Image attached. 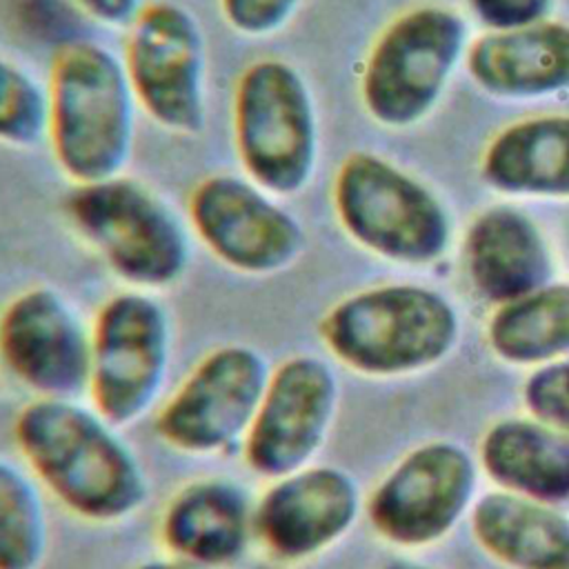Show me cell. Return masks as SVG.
<instances>
[{
  "label": "cell",
  "instance_id": "6",
  "mask_svg": "<svg viewBox=\"0 0 569 569\" xmlns=\"http://www.w3.org/2000/svg\"><path fill=\"white\" fill-rule=\"evenodd\" d=\"M173 362V322L151 291L122 289L91 320L87 398L116 427L151 416L167 396Z\"/></svg>",
  "mask_w": 569,
  "mask_h": 569
},
{
  "label": "cell",
  "instance_id": "27",
  "mask_svg": "<svg viewBox=\"0 0 569 569\" xmlns=\"http://www.w3.org/2000/svg\"><path fill=\"white\" fill-rule=\"evenodd\" d=\"M473 16L491 31L542 22L553 0H467Z\"/></svg>",
  "mask_w": 569,
  "mask_h": 569
},
{
  "label": "cell",
  "instance_id": "22",
  "mask_svg": "<svg viewBox=\"0 0 569 569\" xmlns=\"http://www.w3.org/2000/svg\"><path fill=\"white\" fill-rule=\"evenodd\" d=\"M489 345L509 362H538L569 349V284L540 289L498 307L487 327Z\"/></svg>",
  "mask_w": 569,
  "mask_h": 569
},
{
  "label": "cell",
  "instance_id": "4",
  "mask_svg": "<svg viewBox=\"0 0 569 569\" xmlns=\"http://www.w3.org/2000/svg\"><path fill=\"white\" fill-rule=\"evenodd\" d=\"M318 331L325 349L347 369L391 376L442 358L458 336V316L431 289L378 284L338 300Z\"/></svg>",
  "mask_w": 569,
  "mask_h": 569
},
{
  "label": "cell",
  "instance_id": "23",
  "mask_svg": "<svg viewBox=\"0 0 569 569\" xmlns=\"http://www.w3.org/2000/svg\"><path fill=\"white\" fill-rule=\"evenodd\" d=\"M47 493L36 476L0 456V569H40L49 553Z\"/></svg>",
  "mask_w": 569,
  "mask_h": 569
},
{
  "label": "cell",
  "instance_id": "12",
  "mask_svg": "<svg viewBox=\"0 0 569 569\" xmlns=\"http://www.w3.org/2000/svg\"><path fill=\"white\" fill-rule=\"evenodd\" d=\"M340 402L333 367L316 353H291L271 373L240 447L244 467L271 480L316 462Z\"/></svg>",
  "mask_w": 569,
  "mask_h": 569
},
{
  "label": "cell",
  "instance_id": "7",
  "mask_svg": "<svg viewBox=\"0 0 569 569\" xmlns=\"http://www.w3.org/2000/svg\"><path fill=\"white\" fill-rule=\"evenodd\" d=\"M331 204L342 231L358 247L393 262H433L451 238L447 209L433 191L369 151L342 160Z\"/></svg>",
  "mask_w": 569,
  "mask_h": 569
},
{
  "label": "cell",
  "instance_id": "16",
  "mask_svg": "<svg viewBox=\"0 0 569 569\" xmlns=\"http://www.w3.org/2000/svg\"><path fill=\"white\" fill-rule=\"evenodd\" d=\"M256 498L229 476H198L180 485L158 516L164 553L209 567L233 569L256 547Z\"/></svg>",
  "mask_w": 569,
  "mask_h": 569
},
{
  "label": "cell",
  "instance_id": "10",
  "mask_svg": "<svg viewBox=\"0 0 569 569\" xmlns=\"http://www.w3.org/2000/svg\"><path fill=\"white\" fill-rule=\"evenodd\" d=\"M122 62L138 107L164 131L198 136L207 124V42L182 4L147 2L127 27Z\"/></svg>",
  "mask_w": 569,
  "mask_h": 569
},
{
  "label": "cell",
  "instance_id": "9",
  "mask_svg": "<svg viewBox=\"0 0 569 569\" xmlns=\"http://www.w3.org/2000/svg\"><path fill=\"white\" fill-rule=\"evenodd\" d=\"M465 51V22L445 7L405 11L373 42L360 100L371 120L405 129L425 120L447 89Z\"/></svg>",
  "mask_w": 569,
  "mask_h": 569
},
{
  "label": "cell",
  "instance_id": "30",
  "mask_svg": "<svg viewBox=\"0 0 569 569\" xmlns=\"http://www.w3.org/2000/svg\"><path fill=\"white\" fill-rule=\"evenodd\" d=\"M387 569H422V567H416V565H409V562H393Z\"/></svg>",
  "mask_w": 569,
  "mask_h": 569
},
{
  "label": "cell",
  "instance_id": "20",
  "mask_svg": "<svg viewBox=\"0 0 569 569\" xmlns=\"http://www.w3.org/2000/svg\"><path fill=\"white\" fill-rule=\"evenodd\" d=\"M480 545L513 569H569V520L516 493H487L473 511Z\"/></svg>",
  "mask_w": 569,
  "mask_h": 569
},
{
  "label": "cell",
  "instance_id": "21",
  "mask_svg": "<svg viewBox=\"0 0 569 569\" xmlns=\"http://www.w3.org/2000/svg\"><path fill=\"white\" fill-rule=\"evenodd\" d=\"M482 465L505 487L536 500L569 498V433L525 420L491 427Z\"/></svg>",
  "mask_w": 569,
  "mask_h": 569
},
{
  "label": "cell",
  "instance_id": "25",
  "mask_svg": "<svg viewBox=\"0 0 569 569\" xmlns=\"http://www.w3.org/2000/svg\"><path fill=\"white\" fill-rule=\"evenodd\" d=\"M302 0H218L224 22L242 38H271L282 31Z\"/></svg>",
  "mask_w": 569,
  "mask_h": 569
},
{
  "label": "cell",
  "instance_id": "18",
  "mask_svg": "<svg viewBox=\"0 0 569 569\" xmlns=\"http://www.w3.org/2000/svg\"><path fill=\"white\" fill-rule=\"evenodd\" d=\"M465 267L473 289L491 302H509L540 289L551 256L538 224L513 207H491L469 227Z\"/></svg>",
  "mask_w": 569,
  "mask_h": 569
},
{
  "label": "cell",
  "instance_id": "17",
  "mask_svg": "<svg viewBox=\"0 0 569 569\" xmlns=\"http://www.w3.org/2000/svg\"><path fill=\"white\" fill-rule=\"evenodd\" d=\"M471 80L496 98H542L569 89V27L536 22L489 31L467 51Z\"/></svg>",
  "mask_w": 569,
  "mask_h": 569
},
{
  "label": "cell",
  "instance_id": "15",
  "mask_svg": "<svg viewBox=\"0 0 569 569\" xmlns=\"http://www.w3.org/2000/svg\"><path fill=\"white\" fill-rule=\"evenodd\" d=\"M473 462L449 442H431L405 456L371 491L367 516L373 529L398 545L442 536L465 509Z\"/></svg>",
  "mask_w": 569,
  "mask_h": 569
},
{
  "label": "cell",
  "instance_id": "24",
  "mask_svg": "<svg viewBox=\"0 0 569 569\" xmlns=\"http://www.w3.org/2000/svg\"><path fill=\"white\" fill-rule=\"evenodd\" d=\"M49 93L31 71L0 56V144L29 149L47 138Z\"/></svg>",
  "mask_w": 569,
  "mask_h": 569
},
{
  "label": "cell",
  "instance_id": "19",
  "mask_svg": "<svg viewBox=\"0 0 569 569\" xmlns=\"http://www.w3.org/2000/svg\"><path fill=\"white\" fill-rule=\"evenodd\" d=\"M480 171L502 193L569 198V116H538L505 127L487 144Z\"/></svg>",
  "mask_w": 569,
  "mask_h": 569
},
{
  "label": "cell",
  "instance_id": "2",
  "mask_svg": "<svg viewBox=\"0 0 569 569\" xmlns=\"http://www.w3.org/2000/svg\"><path fill=\"white\" fill-rule=\"evenodd\" d=\"M47 142L73 182L122 176L136 142L138 100L124 62L91 40L64 44L51 64Z\"/></svg>",
  "mask_w": 569,
  "mask_h": 569
},
{
  "label": "cell",
  "instance_id": "26",
  "mask_svg": "<svg viewBox=\"0 0 569 569\" xmlns=\"http://www.w3.org/2000/svg\"><path fill=\"white\" fill-rule=\"evenodd\" d=\"M525 400L540 420L569 433V362L533 373L525 387Z\"/></svg>",
  "mask_w": 569,
  "mask_h": 569
},
{
  "label": "cell",
  "instance_id": "13",
  "mask_svg": "<svg viewBox=\"0 0 569 569\" xmlns=\"http://www.w3.org/2000/svg\"><path fill=\"white\" fill-rule=\"evenodd\" d=\"M0 365L31 398H80L89 385L91 322L56 287H29L0 311Z\"/></svg>",
  "mask_w": 569,
  "mask_h": 569
},
{
  "label": "cell",
  "instance_id": "11",
  "mask_svg": "<svg viewBox=\"0 0 569 569\" xmlns=\"http://www.w3.org/2000/svg\"><path fill=\"white\" fill-rule=\"evenodd\" d=\"M187 222L200 244L242 276H276L298 262L307 238L300 220L247 176L211 173L187 202Z\"/></svg>",
  "mask_w": 569,
  "mask_h": 569
},
{
  "label": "cell",
  "instance_id": "1",
  "mask_svg": "<svg viewBox=\"0 0 569 569\" xmlns=\"http://www.w3.org/2000/svg\"><path fill=\"white\" fill-rule=\"evenodd\" d=\"M11 436L44 493L82 522H124L149 500L138 451L89 400L31 398L18 409Z\"/></svg>",
  "mask_w": 569,
  "mask_h": 569
},
{
  "label": "cell",
  "instance_id": "28",
  "mask_svg": "<svg viewBox=\"0 0 569 569\" xmlns=\"http://www.w3.org/2000/svg\"><path fill=\"white\" fill-rule=\"evenodd\" d=\"M76 7L96 24L107 29H124L136 20L142 0H73Z\"/></svg>",
  "mask_w": 569,
  "mask_h": 569
},
{
  "label": "cell",
  "instance_id": "29",
  "mask_svg": "<svg viewBox=\"0 0 569 569\" xmlns=\"http://www.w3.org/2000/svg\"><path fill=\"white\" fill-rule=\"evenodd\" d=\"M133 569H209V567H202V565H196V562H189V560L162 553V556L147 558V560L138 562Z\"/></svg>",
  "mask_w": 569,
  "mask_h": 569
},
{
  "label": "cell",
  "instance_id": "14",
  "mask_svg": "<svg viewBox=\"0 0 569 569\" xmlns=\"http://www.w3.org/2000/svg\"><path fill=\"white\" fill-rule=\"evenodd\" d=\"M360 505L358 482L336 465L271 478L256 498V547L278 567L307 565L349 533Z\"/></svg>",
  "mask_w": 569,
  "mask_h": 569
},
{
  "label": "cell",
  "instance_id": "3",
  "mask_svg": "<svg viewBox=\"0 0 569 569\" xmlns=\"http://www.w3.org/2000/svg\"><path fill=\"white\" fill-rule=\"evenodd\" d=\"M64 213L76 236L127 287L164 291L191 264V229L153 189L129 176L73 184Z\"/></svg>",
  "mask_w": 569,
  "mask_h": 569
},
{
  "label": "cell",
  "instance_id": "5",
  "mask_svg": "<svg viewBox=\"0 0 569 569\" xmlns=\"http://www.w3.org/2000/svg\"><path fill=\"white\" fill-rule=\"evenodd\" d=\"M233 147L244 176L276 198L302 193L320 153L318 113L305 76L287 60L244 67L231 102Z\"/></svg>",
  "mask_w": 569,
  "mask_h": 569
},
{
  "label": "cell",
  "instance_id": "8",
  "mask_svg": "<svg viewBox=\"0 0 569 569\" xmlns=\"http://www.w3.org/2000/svg\"><path fill=\"white\" fill-rule=\"evenodd\" d=\"M269 373L271 362L253 345L227 342L209 349L153 411V433L189 458L240 451Z\"/></svg>",
  "mask_w": 569,
  "mask_h": 569
}]
</instances>
